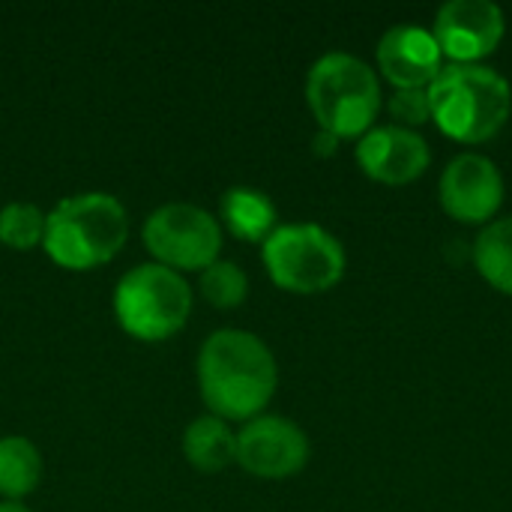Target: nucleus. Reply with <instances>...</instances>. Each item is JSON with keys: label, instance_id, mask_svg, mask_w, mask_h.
<instances>
[{"label": "nucleus", "instance_id": "obj_1", "mask_svg": "<svg viewBox=\"0 0 512 512\" xmlns=\"http://www.w3.org/2000/svg\"><path fill=\"white\" fill-rule=\"evenodd\" d=\"M279 384L273 351L249 330L225 327L207 336L198 354L201 399L219 420H255Z\"/></svg>", "mask_w": 512, "mask_h": 512}, {"label": "nucleus", "instance_id": "obj_2", "mask_svg": "<svg viewBox=\"0 0 512 512\" xmlns=\"http://www.w3.org/2000/svg\"><path fill=\"white\" fill-rule=\"evenodd\" d=\"M426 90L432 102V120L456 141H486L510 120L512 87L492 66L447 63Z\"/></svg>", "mask_w": 512, "mask_h": 512}, {"label": "nucleus", "instance_id": "obj_3", "mask_svg": "<svg viewBox=\"0 0 512 512\" xmlns=\"http://www.w3.org/2000/svg\"><path fill=\"white\" fill-rule=\"evenodd\" d=\"M126 207L108 192L63 198L45 222L42 249L63 270H93L108 264L126 243Z\"/></svg>", "mask_w": 512, "mask_h": 512}, {"label": "nucleus", "instance_id": "obj_4", "mask_svg": "<svg viewBox=\"0 0 512 512\" xmlns=\"http://www.w3.org/2000/svg\"><path fill=\"white\" fill-rule=\"evenodd\" d=\"M306 102L324 132L360 138L375 126L381 111V81L363 57L327 51L309 69Z\"/></svg>", "mask_w": 512, "mask_h": 512}, {"label": "nucleus", "instance_id": "obj_5", "mask_svg": "<svg viewBox=\"0 0 512 512\" xmlns=\"http://www.w3.org/2000/svg\"><path fill=\"white\" fill-rule=\"evenodd\" d=\"M117 324L141 342L177 336L192 315V288L183 273L162 264L132 267L114 288Z\"/></svg>", "mask_w": 512, "mask_h": 512}, {"label": "nucleus", "instance_id": "obj_6", "mask_svg": "<svg viewBox=\"0 0 512 512\" xmlns=\"http://www.w3.org/2000/svg\"><path fill=\"white\" fill-rule=\"evenodd\" d=\"M270 279L291 294L330 291L348 267L345 249L327 228L315 222L276 225L261 249Z\"/></svg>", "mask_w": 512, "mask_h": 512}, {"label": "nucleus", "instance_id": "obj_7", "mask_svg": "<svg viewBox=\"0 0 512 512\" xmlns=\"http://www.w3.org/2000/svg\"><path fill=\"white\" fill-rule=\"evenodd\" d=\"M144 246L156 264L183 270H204L219 261L222 228L219 219L198 204H162L144 222Z\"/></svg>", "mask_w": 512, "mask_h": 512}, {"label": "nucleus", "instance_id": "obj_8", "mask_svg": "<svg viewBox=\"0 0 512 512\" xmlns=\"http://www.w3.org/2000/svg\"><path fill=\"white\" fill-rule=\"evenodd\" d=\"M234 462L252 477L288 480L306 468L309 438L297 423H291L285 417L261 414L237 432V459Z\"/></svg>", "mask_w": 512, "mask_h": 512}, {"label": "nucleus", "instance_id": "obj_9", "mask_svg": "<svg viewBox=\"0 0 512 512\" xmlns=\"http://www.w3.org/2000/svg\"><path fill=\"white\" fill-rule=\"evenodd\" d=\"M504 33V9L492 0H450L432 24V36L450 63H480L501 45Z\"/></svg>", "mask_w": 512, "mask_h": 512}, {"label": "nucleus", "instance_id": "obj_10", "mask_svg": "<svg viewBox=\"0 0 512 512\" xmlns=\"http://www.w3.org/2000/svg\"><path fill=\"white\" fill-rule=\"evenodd\" d=\"M504 204L501 168L483 153H459L441 174V207L468 225L492 222Z\"/></svg>", "mask_w": 512, "mask_h": 512}, {"label": "nucleus", "instance_id": "obj_11", "mask_svg": "<svg viewBox=\"0 0 512 512\" xmlns=\"http://www.w3.org/2000/svg\"><path fill=\"white\" fill-rule=\"evenodd\" d=\"M357 162L366 177L387 183V186H405L426 174L432 162L429 141L417 129H405L396 123L372 126L357 141Z\"/></svg>", "mask_w": 512, "mask_h": 512}, {"label": "nucleus", "instance_id": "obj_12", "mask_svg": "<svg viewBox=\"0 0 512 512\" xmlns=\"http://www.w3.org/2000/svg\"><path fill=\"white\" fill-rule=\"evenodd\" d=\"M378 69L396 90L429 87L444 66V54L432 30L420 24H396L378 42Z\"/></svg>", "mask_w": 512, "mask_h": 512}, {"label": "nucleus", "instance_id": "obj_13", "mask_svg": "<svg viewBox=\"0 0 512 512\" xmlns=\"http://www.w3.org/2000/svg\"><path fill=\"white\" fill-rule=\"evenodd\" d=\"M219 213L228 231L249 243H264L276 231V204L255 186H231L222 195Z\"/></svg>", "mask_w": 512, "mask_h": 512}, {"label": "nucleus", "instance_id": "obj_14", "mask_svg": "<svg viewBox=\"0 0 512 512\" xmlns=\"http://www.w3.org/2000/svg\"><path fill=\"white\" fill-rule=\"evenodd\" d=\"M183 456L204 474L225 471L237 459V432H231V426L213 414L198 417L183 432Z\"/></svg>", "mask_w": 512, "mask_h": 512}, {"label": "nucleus", "instance_id": "obj_15", "mask_svg": "<svg viewBox=\"0 0 512 512\" xmlns=\"http://www.w3.org/2000/svg\"><path fill=\"white\" fill-rule=\"evenodd\" d=\"M42 480V456L33 441L21 435L0 438V495L6 501L27 498Z\"/></svg>", "mask_w": 512, "mask_h": 512}, {"label": "nucleus", "instance_id": "obj_16", "mask_svg": "<svg viewBox=\"0 0 512 512\" xmlns=\"http://www.w3.org/2000/svg\"><path fill=\"white\" fill-rule=\"evenodd\" d=\"M474 264L495 291L512 297V216L486 222L474 240Z\"/></svg>", "mask_w": 512, "mask_h": 512}, {"label": "nucleus", "instance_id": "obj_17", "mask_svg": "<svg viewBox=\"0 0 512 512\" xmlns=\"http://www.w3.org/2000/svg\"><path fill=\"white\" fill-rule=\"evenodd\" d=\"M48 216L30 201H12L0 210V243L18 252L42 246Z\"/></svg>", "mask_w": 512, "mask_h": 512}, {"label": "nucleus", "instance_id": "obj_18", "mask_svg": "<svg viewBox=\"0 0 512 512\" xmlns=\"http://www.w3.org/2000/svg\"><path fill=\"white\" fill-rule=\"evenodd\" d=\"M198 288L204 300L216 309H234L246 300L249 294V279L234 261H213L210 267L201 270Z\"/></svg>", "mask_w": 512, "mask_h": 512}, {"label": "nucleus", "instance_id": "obj_19", "mask_svg": "<svg viewBox=\"0 0 512 512\" xmlns=\"http://www.w3.org/2000/svg\"><path fill=\"white\" fill-rule=\"evenodd\" d=\"M390 114L396 120V126L405 129H417L426 120H432V102H429V90L426 87H405L396 90L390 96Z\"/></svg>", "mask_w": 512, "mask_h": 512}, {"label": "nucleus", "instance_id": "obj_20", "mask_svg": "<svg viewBox=\"0 0 512 512\" xmlns=\"http://www.w3.org/2000/svg\"><path fill=\"white\" fill-rule=\"evenodd\" d=\"M336 141H339V138H336V135H330V132H324V129H321V135L315 138L318 150H324V153H333V150H336Z\"/></svg>", "mask_w": 512, "mask_h": 512}, {"label": "nucleus", "instance_id": "obj_21", "mask_svg": "<svg viewBox=\"0 0 512 512\" xmlns=\"http://www.w3.org/2000/svg\"><path fill=\"white\" fill-rule=\"evenodd\" d=\"M0 512H30L24 504H15V501H6V504H0Z\"/></svg>", "mask_w": 512, "mask_h": 512}]
</instances>
